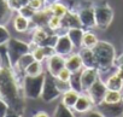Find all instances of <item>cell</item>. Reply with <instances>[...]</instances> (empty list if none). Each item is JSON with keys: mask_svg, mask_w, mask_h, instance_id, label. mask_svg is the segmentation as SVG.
I'll return each mask as SVG.
<instances>
[{"mask_svg": "<svg viewBox=\"0 0 123 117\" xmlns=\"http://www.w3.org/2000/svg\"><path fill=\"white\" fill-rule=\"evenodd\" d=\"M33 117H49V116L47 115L46 111H37L36 113H34Z\"/></svg>", "mask_w": 123, "mask_h": 117, "instance_id": "40", "label": "cell"}, {"mask_svg": "<svg viewBox=\"0 0 123 117\" xmlns=\"http://www.w3.org/2000/svg\"><path fill=\"white\" fill-rule=\"evenodd\" d=\"M7 4H9V7L13 12L17 13L23 6L29 4V0H7Z\"/></svg>", "mask_w": 123, "mask_h": 117, "instance_id": "30", "label": "cell"}, {"mask_svg": "<svg viewBox=\"0 0 123 117\" xmlns=\"http://www.w3.org/2000/svg\"><path fill=\"white\" fill-rule=\"evenodd\" d=\"M10 39H11V35H10V31L7 30L6 25L0 24V46L6 45Z\"/></svg>", "mask_w": 123, "mask_h": 117, "instance_id": "31", "label": "cell"}, {"mask_svg": "<svg viewBox=\"0 0 123 117\" xmlns=\"http://www.w3.org/2000/svg\"><path fill=\"white\" fill-rule=\"evenodd\" d=\"M71 74H73L71 71H69L67 68H64V69H62L59 71V74L55 76V79L59 80V81H63V82H69V80L71 77Z\"/></svg>", "mask_w": 123, "mask_h": 117, "instance_id": "33", "label": "cell"}, {"mask_svg": "<svg viewBox=\"0 0 123 117\" xmlns=\"http://www.w3.org/2000/svg\"><path fill=\"white\" fill-rule=\"evenodd\" d=\"M119 64H123V52L116 57V61H115V67L116 65H119Z\"/></svg>", "mask_w": 123, "mask_h": 117, "instance_id": "39", "label": "cell"}, {"mask_svg": "<svg viewBox=\"0 0 123 117\" xmlns=\"http://www.w3.org/2000/svg\"><path fill=\"white\" fill-rule=\"evenodd\" d=\"M83 33L85 29L81 27H75V28H70L67 33V35L69 36V39L71 40L73 45L75 48H81L82 47V37H83Z\"/></svg>", "mask_w": 123, "mask_h": 117, "instance_id": "18", "label": "cell"}, {"mask_svg": "<svg viewBox=\"0 0 123 117\" xmlns=\"http://www.w3.org/2000/svg\"><path fill=\"white\" fill-rule=\"evenodd\" d=\"M70 10L77 13L80 23H81V28H83L85 30H92L93 28H95L94 1L81 0L74 6V9H70Z\"/></svg>", "mask_w": 123, "mask_h": 117, "instance_id": "3", "label": "cell"}, {"mask_svg": "<svg viewBox=\"0 0 123 117\" xmlns=\"http://www.w3.org/2000/svg\"><path fill=\"white\" fill-rule=\"evenodd\" d=\"M29 45H30V53L33 54L34 59L37 61V62H41V63L45 62L46 61V54L43 52L42 46H37L33 42H29Z\"/></svg>", "mask_w": 123, "mask_h": 117, "instance_id": "25", "label": "cell"}, {"mask_svg": "<svg viewBox=\"0 0 123 117\" xmlns=\"http://www.w3.org/2000/svg\"><path fill=\"white\" fill-rule=\"evenodd\" d=\"M69 86H70L71 89H75V91H77L80 93H83L82 85H81V71L71 74V77L69 80Z\"/></svg>", "mask_w": 123, "mask_h": 117, "instance_id": "27", "label": "cell"}, {"mask_svg": "<svg viewBox=\"0 0 123 117\" xmlns=\"http://www.w3.org/2000/svg\"><path fill=\"white\" fill-rule=\"evenodd\" d=\"M45 81V74L37 75V76H28L25 75L23 79V93L24 97L28 99H37L41 98L42 87Z\"/></svg>", "mask_w": 123, "mask_h": 117, "instance_id": "5", "label": "cell"}, {"mask_svg": "<svg viewBox=\"0 0 123 117\" xmlns=\"http://www.w3.org/2000/svg\"><path fill=\"white\" fill-rule=\"evenodd\" d=\"M65 68L71 73H77L83 69V63L79 52H73L65 57Z\"/></svg>", "mask_w": 123, "mask_h": 117, "instance_id": "14", "label": "cell"}, {"mask_svg": "<svg viewBox=\"0 0 123 117\" xmlns=\"http://www.w3.org/2000/svg\"><path fill=\"white\" fill-rule=\"evenodd\" d=\"M122 45H123V40H122Z\"/></svg>", "mask_w": 123, "mask_h": 117, "instance_id": "43", "label": "cell"}, {"mask_svg": "<svg viewBox=\"0 0 123 117\" xmlns=\"http://www.w3.org/2000/svg\"><path fill=\"white\" fill-rule=\"evenodd\" d=\"M122 100H123V92H122Z\"/></svg>", "mask_w": 123, "mask_h": 117, "instance_id": "42", "label": "cell"}, {"mask_svg": "<svg viewBox=\"0 0 123 117\" xmlns=\"http://www.w3.org/2000/svg\"><path fill=\"white\" fill-rule=\"evenodd\" d=\"M99 79V71L95 68H83L81 70V85L82 91L87 92L89 87Z\"/></svg>", "mask_w": 123, "mask_h": 117, "instance_id": "12", "label": "cell"}, {"mask_svg": "<svg viewBox=\"0 0 123 117\" xmlns=\"http://www.w3.org/2000/svg\"><path fill=\"white\" fill-rule=\"evenodd\" d=\"M13 17V11L9 7L7 0H0V24L6 25Z\"/></svg>", "mask_w": 123, "mask_h": 117, "instance_id": "19", "label": "cell"}, {"mask_svg": "<svg viewBox=\"0 0 123 117\" xmlns=\"http://www.w3.org/2000/svg\"><path fill=\"white\" fill-rule=\"evenodd\" d=\"M57 1H60V0H45L46 5H51V4H54V3H57Z\"/></svg>", "mask_w": 123, "mask_h": 117, "instance_id": "41", "label": "cell"}, {"mask_svg": "<svg viewBox=\"0 0 123 117\" xmlns=\"http://www.w3.org/2000/svg\"><path fill=\"white\" fill-rule=\"evenodd\" d=\"M105 85H106V88L107 89H111V91H118V92H122L123 89V80L116 74H111L106 81H105Z\"/></svg>", "mask_w": 123, "mask_h": 117, "instance_id": "21", "label": "cell"}, {"mask_svg": "<svg viewBox=\"0 0 123 117\" xmlns=\"http://www.w3.org/2000/svg\"><path fill=\"white\" fill-rule=\"evenodd\" d=\"M115 69H116V74L123 80V64H119V65H116L115 67Z\"/></svg>", "mask_w": 123, "mask_h": 117, "instance_id": "38", "label": "cell"}, {"mask_svg": "<svg viewBox=\"0 0 123 117\" xmlns=\"http://www.w3.org/2000/svg\"><path fill=\"white\" fill-rule=\"evenodd\" d=\"M80 55H81V59L83 63V68H98L97 65V59H95V55L92 48H86V47H81L79 51Z\"/></svg>", "mask_w": 123, "mask_h": 117, "instance_id": "15", "label": "cell"}, {"mask_svg": "<svg viewBox=\"0 0 123 117\" xmlns=\"http://www.w3.org/2000/svg\"><path fill=\"white\" fill-rule=\"evenodd\" d=\"M80 94H81L80 92H77V91H75V89L69 88L68 91H65L63 94H62V103H63L65 106H68V107L73 109V107H74V105L76 104V101H77V99H79Z\"/></svg>", "mask_w": 123, "mask_h": 117, "instance_id": "20", "label": "cell"}, {"mask_svg": "<svg viewBox=\"0 0 123 117\" xmlns=\"http://www.w3.org/2000/svg\"><path fill=\"white\" fill-rule=\"evenodd\" d=\"M12 23H13L15 30L18 31V33H27L28 30H30V19L23 17L18 12L13 16Z\"/></svg>", "mask_w": 123, "mask_h": 117, "instance_id": "17", "label": "cell"}, {"mask_svg": "<svg viewBox=\"0 0 123 117\" xmlns=\"http://www.w3.org/2000/svg\"><path fill=\"white\" fill-rule=\"evenodd\" d=\"M104 101L105 103H109V104H115V103L122 101V92L107 89L106 91V94L104 97Z\"/></svg>", "mask_w": 123, "mask_h": 117, "instance_id": "28", "label": "cell"}, {"mask_svg": "<svg viewBox=\"0 0 123 117\" xmlns=\"http://www.w3.org/2000/svg\"><path fill=\"white\" fill-rule=\"evenodd\" d=\"M95 110H98L103 117H122L123 116V100L115 104L109 103H100L95 106Z\"/></svg>", "mask_w": 123, "mask_h": 117, "instance_id": "8", "label": "cell"}, {"mask_svg": "<svg viewBox=\"0 0 123 117\" xmlns=\"http://www.w3.org/2000/svg\"><path fill=\"white\" fill-rule=\"evenodd\" d=\"M59 97H62V92L57 86L55 77L52 76L49 73H46L43 87H42V93H41V99L46 103H52L55 99H58Z\"/></svg>", "mask_w": 123, "mask_h": 117, "instance_id": "7", "label": "cell"}, {"mask_svg": "<svg viewBox=\"0 0 123 117\" xmlns=\"http://www.w3.org/2000/svg\"><path fill=\"white\" fill-rule=\"evenodd\" d=\"M106 91H107V88H106L105 82H103L100 79H98V80L89 87V89L86 92V93L89 95V98L92 99V101H93V104H94V107H95L98 104H100V103L104 101V97H105V94H106Z\"/></svg>", "mask_w": 123, "mask_h": 117, "instance_id": "9", "label": "cell"}, {"mask_svg": "<svg viewBox=\"0 0 123 117\" xmlns=\"http://www.w3.org/2000/svg\"><path fill=\"white\" fill-rule=\"evenodd\" d=\"M75 49L71 40L69 39V36L67 34H63V35H58V40L54 45V51L57 54H60L63 57H67L69 55L70 53H73Z\"/></svg>", "mask_w": 123, "mask_h": 117, "instance_id": "11", "label": "cell"}, {"mask_svg": "<svg viewBox=\"0 0 123 117\" xmlns=\"http://www.w3.org/2000/svg\"><path fill=\"white\" fill-rule=\"evenodd\" d=\"M82 117H103V115H101L98 110L92 109L91 111H88V112L83 113V116H82Z\"/></svg>", "mask_w": 123, "mask_h": 117, "instance_id": "36", "label": "cell"}, {"mask_svg": "<svg viewBox=\"0 0 123 117\" xmlns=\"http://www.w3.org/2000/svg\"><path fill=\"white\" fill-rule=\"evenodd\" d=\"M93 107H94V104H93L92 99L89 98V95L86 92H83V93L80 94V97H79L76 104L74 105L73 110L75 112H77V113H82L83 115V113L91 111Z\"/></svg>", "mask_w": 123, "mask_h": 117, "instance_id": "13", "label": "cell"}, {"mask_svg": "<svg viewBox=\"0 0 123 117\" xmlns=\"http://www.w3.org/2000/svg\"><path fill=\"white\" fill-rule=\"evenodd\" d=\"M97 59L98 71L99 74L107 73L112 68H115L116 61V49L115 47L107 41H98V43L92 48Z\"/></svg>", "mask_w": 123, "mask_h": 117, "instance_id": "2", "label": "cell"}, {"mask_svg": "<svg viewBox=\"0 0 123 117\" xmlns=\"http://www.w3.org/2000/svg\"><path fill=\"white\" fill-rule=\"evenodd\" d=\"M31 9H34L35 11H40L46 6L45 0H29V4H28Z\"/></svg>", "mask_w": 123, "mask_h": 117, "instance_id": "34", "label": "cell"}, {"mask_svg": "<svg viewBox=\"0 0 123 117\" xmlns=\"http://www.w3.org/2000/svg\"><path fill=\"white\" fill-rule=\"evenodd\" d=\"M7 110H9V105L3 99H0V117H5Z\"/></svg>", "mask_w": 123, "mask_h": 117, "instance_id": "35", "label": "cell"}, {"mask_svg": "<svg viewBox=\"0 0 123 117\" xmlns=\"http://www.w3.org/2000/svg\"><path fill=\"white\" fill-rule=\"evenodd\" d=\"M0 99H3L10 109L23 115L25 110V97L22 82L16 77L11 67H0Z\"/></svg>", "mask_w": 123, "mask_h": 117, "instance_id": "1", "label": "cell"}, {"mask_svg": "<svg viewBox=\"0 0 123 117\" xmlns=\"http://www.w3.org/2000/svg\"><path fill=\"white\" fill-rule=\"evenodd\" d=\"M35 12H36V11H35L34 9H31L29 5L23 6V7L18 11V13H19V15H22L23 17H25V18H28V19H31V18L34 17Z\"/></svg>", "mask_w": 123, "mask_h": 117, "instance_id": "32", "label": "cell"}, {"mask_svg": "<svg viewBox=\"0 0 123 117\" xmlns=\"http://www.w3.org/2000/svg\"><path fill=\"white\" fill-rule=\"evenodd\" d=\"M22 116H23L22 113H19L18 111H16L13 109H10V107H9L6 115H5V117H22Z\"/></svg>", "mask_w": 123, "mask_h": 117, "instance_id": "37", "label": "cell"}, {"mask_svg": "<svg viewBox=\"0 0 123 117\" xmlns=\"http://www.w3.org/2000/svg\"><path fill=\"white\" fill-rule=\"evenodd\" d=\"M98 37L94 33H92L91 30H85L83 33V37H82V47L86 48H93L97 43H98Z\"/></svg>", "mask_w": 123, "mask_h": 117, "instance_id": "24", "label": "cell"}, {"mask_svg": "<svg viewBox=\"0 0 123 117\" xmlns=\"http://www.w3.org/2000/svg\"><path fill=\"white\" fill-rule=\"evenodd\" d=\"M41 74H43V67H42V63L37 62V61H34L25 69V75H28V76H37Z\"/></svg>", "mask_w": 123, "mask_h": 117, "instance_id": "26", "label": "cell"}, {"mask_svg": "<svg viewBox=\"0 0 123 117\" xmlns=\"http://www.w3.org/2000/svg\"><path fill=\"white\" fill-rule=\"evenodd\" d=\"M46 67L47 73H49L52 76H57L62 69L65 68V57L54 53L53 55L48 57L46 59Z\"/></svg>", "mask_w": 123, "mask_h": 117, "instance_id": "10", "label": "cell"}, {"mask_svg": "<svg viewBox=\"0 0 123 117\" xmlns=\"http://www.w3.org/2000/svg\"><path fill=\"white\" fill-rule=\"evenodd\" d=\"M48 7H49L51 13L53 16H57V17H60V18H63L69 11V7L67 5H64V4H62L60 1L51 4V5H48Z\"/></svg>", "mask_w": 123, "mask_h": 117, "instance_id": "22", "label": "cell"}, {"mask_svg": "<svg viewBox=\"0 0 123 117\" xmlns=\"http://www.w3.org/2000/svg\"><path fill=\"white\" fill-rule=\"evenodd\" d=\"M62 27V18L60 17H57V16H51L48 18V22H47V29L52 33H57Z\"/></svg>", "mask_w": 123, "mask_h": 117, "instance_id": "29", "label": "cell"}, {"mask_svg": "<svg viewBox=\"0 0 123 117\" xmlns=\"http://www.w3.org/2000/svg\"><path fill=\"white\" fill-rule=\"evenodd\" d=\"M5 46H6V52H7V57H9V62H10L11 68L16 65V63L18 62V59L23 54L30 52L29 43H27L22 40L15 39V37H11Z\"/></svg>", "mask_w": 123, "mask_h": 117, "instance_id": "6", "label": "cell"}, {"mask_svg": "<svg viewBox=\"0 0 123 117\" xmlns=\"http://www.w3.org/2000/svg\"><path fill=\"white\" fill-rule=\"evenodd\" d=\"M94 19L95 28L105 30L110 27L113 19V10L106 0H95L94 1Z\"/></svg>", "mask_w": 123, "mask_h": 117, "instance_id": "4", "label": "cell"}, {"mask_svg": "<svg viewBox=\"0 0 123 117\" xmlns=\"http://www.w3.org/2000/svg\"><path fill=\"white\" fill-rule=\"evenodd\" d=\"M51 33L52 31H49L47 28L36 27L33 29V33H31V42L37 45V46H42Z\"/></svg>", "mask_w": 123, "mask_h": 117, "instance_id": "16", "label": "cell"}, {"mask_svg": "<svg viewBox=\"0 0 123 117\" xmlns=\"http://www.w3.org/2000/svg\"><path fill=\"white\" fill-rule=\"evenodd\" d=\"M52 117H75V115L73 113V109L65 106L60 101L59 104H57Z\"/></svg>", "mask_w": 123, "mask_h": 117, "instance_id": "23", "label": "cell"}]
</instances>
